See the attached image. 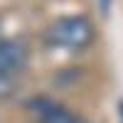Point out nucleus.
<instances>
[{
    "mask_svg": "<svg viewBox=\"0 0 123 123\" xmlns=\"http://www.w3.org/2000/svg\"><path fill=\"white\" fill-rule=\"evenodd\" d=\"M47 39L57 47H69V49H84L94 39V25L89 17L74 15V17H62L49 27Z\"/></svg>",
    "mask_w": 123,
    "mask_h": 123,
    "instance_id": "f257e3e1",
    "label": "nucleus"
},
{
    "mask_svg": "<svg viewBox=\"0 0 123 123\" xmlns=\"http://www.w3.org/2000/svg\"><path fill=\"white\" fill-rule=\"evenodd\" d=\"M25 64V47L12 39H0V81L20 71Z\"/></svg>",
    "mask_w": 123,
    "mask_h": 123,
    "instance_id": "f03ea898",
    "label": "nucleus"
},
{
    "mask_svg": "<svg viewBox=\"0 0 123 123\" xmlns=\"http://www.w3.org/2000/svg\"><path fill=\"white\" fill-rule=\"evenodd\" d=\"M39 113V123H81L74 113L64 111L62 106H54V104H44L42 101V111Z\"/></svg>",
    "mask_w": 123,
    "mask_h": 123,
    "instance_id": "7ed1b4c3",
    "label": "nucleus"
},
{
    "mask_svg": "<svg viewBox=\"0 0 123 123\" xmlns=\"http://www.w3.org/2000/svg\"><path fill=\"white\" fill-rule=\"evenodd\" d=\"M98 10L104 15H108V10H111V0H98Z\"/></svg>",
    "mask_w": 123,
    "mask_h": 123,
    "instance_id": "20e7f679",
    "label": "nucleus"
},
{
    "mask_svg": "<svg viewBox=\"0 0 123 123\" xmlns=\"http://www.w3.org/2000/svg\"><path fill=\"white\" fill-rule=\"evenodd\" d=\"M118 116H121V123H123V101L118 104Z\"/></svg>",
    "mask_w": 123,
    "mask_h": 123,
    "instance_id": "39448f33",
    "label": "nucleus"
}]
</instances>
